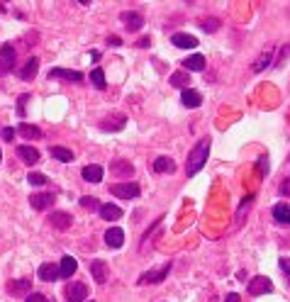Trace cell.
Returning <instances> with one entry per match:
<instances>
[{
	"label": "cell",
	"mask_w": 290,
	"mask_h": 302,
	"mask_svg": "<svg viewBox=\"0 0 290 302\" xmlns=\"http://www.w3.org/2000/svg\"><path fill=\"white\" fill-rule=\"evenodd\" d=\"M210 156V136H202L198 144L188 151V161H186V173L188 176H198L200 168L205 166V161Z\"/></svg>",
	"instance_id": "cell-1"
},
{
	"label": "cell",
	"mask_w": 290,
	"mask_h": 302,
	"mask_svg": "<svg viewBox=\"0 0 290 302\" xmlns=\"http://www.w3.org/2000/svg\"><path fill=\"white\" fill-rule=\"evenodd\" d=\"M110 193L115 195V198L132 200V198H137V195H139V185H137V183H132V180H124V183H115V185H110Z\"/></svg>",
	"instance_id": "cell-2"
},
{
	"label": "cell",
	"mask_w": 290,
	"mask_h": 302,
	"mask_svg": "<svg viewBox=\"0 0 290 302\" xmlns=\"http://www.w3.org/2000/svg\"><path fill=\"white\" fill-rule=\"evenodd\" d=\"M273 290V283L268 278H263V276H256V278H251L249 280V285H246V292L249 295H266V292H271Z\"/></svg>",
	"instance_id": "cell-3"
},
{
	"label": "cell",
	"mask_w": 290,
	"mask_h": 302,
	"mask_svg": "<svg viewBox=\"0 0 290 302\" xmlns=\"http://www.w3.org/2000/svg\"><path fill=\"white\" fill-rule=\"evenodd\" d=\"M12 68H15V49H12V44H3V49H0V76L10 73Z\"/></svg>",
	"instance_id": "cell-4"
},
{
	"label": "cell",
	"mask_w": 290,
	"mask_h": 302,
	"mask_svg": "<svg viewBox=\"0 0 290 302\" xmlns=\"http://www.w3.org/2000/svg\"><path fill=\"white\" fill-rule=\"evenodd\" d=\"M88 297V288L83 283H68L66 285V302H83Z\"/></svg>",
	"instance_id": "cell-5"
},
{
	"label": "cell",
	"mask_w": 290,
	"mask_h": 302,
	"mask_svg": "<svg viewBox=\"0 0 290 302\" xmlns=\"http://www.w3.org/2000/svg\"><path fill=\"white\" fill-rule=\"evenodd\" d=\"M120 20L124 22V27H127L129 32H139V30H142V24H144V17H142L139 12H129V10L120 12Z\"/></svg>",
	"instance_id": "cell-6"
},
{
	"label": "cell",
	"mask_w": 290,
	"mask_h": 302,
	"mask_svg": "<svg viewBox=\"0 0 290 302\" xmlns=\"http://www.w3.org/2000/svg\"><path fill=\"white\" fill-rule=\"evenodd\" d=\"M90 276L95 278V283H105V280L110 278V270H108V263L100 261V258H95V261H90Z\"/></svg>",
	"instance_id": "cell-7"
},
{
	"label": "cell",
	"mask_w": 290,
	"mask_h": 302,
	"mask_svg": "<svg viewBox=\"0 0 290 302\" xmlns=\"http://www.w3.org/2000/svg\"><path fill=\"white\" fill-rule=\"evenodd\" d=\"M124 122H127V117L120 115V112H115V115H110V117L102 120L100 129H105V132H120V129H124Z\"/></svg>",
	"instance_id": "cell-8"
},
{
	"label": "cell",
	"mask_w": 290,
	"mask_h": 302,
	"mask_svg": "<svg viewBox=\"0 0 290 302\" xmlns=\"http://www.w3.org/2000/svg\"><path fill=\"white\" fill-rule=\"evenodd\" d=\"M8 290H10L12 295H17V297H27V295L32 292V280L30 278L12 280V283H8Z\"/></svg>",
	"instance_id": "cell-9"
},
{
	"label": "cell",
	"mask_w": 290,
	"mask_h": 302,
	"mask_svg": "<svg viewBox=\"0 0 290 302\" xmlns=\"http://www.w3.org/2000/svg\"><path fill=\"white\" fill-rule=\"evenodd\" d=\"M168 270H171V263H164L159 270H146L144 276L139 278V285H144V283H161L168 276Z\"/></svg>",
	"instance_id": "cell-10"
},
{
	"label": "cell",
	"mask_w": 290,
	"mask_h": 302,
	"mask_svg": "<svg viewBox=\"0 0 290 302\" xmlns=\"http://www.w3.org/2000/svg\"><path fill=\"white\" fill-rule=\"evenodd\" d=\"M171 44L178 46V49H195L198 46V39L193 34H186V32H176L171 37Z\"/></svg>",
	"instance_id": "cell-11"
},
{
	"label": "cell",
	"mask_w": 290,
	"mask_h": 302,
	"mask_svg": "<svg viewBox=\"0 0 290 302\" xmlns=\"http://www.w3.org/2000/svg\"><path fill=\"white\" fill-rule=\"evenodd\" d=\"M30 205L34 210H46L54 205V195L51 193H34V195H30Z\"/></svg>",
	"instance_id": "cell-12"
},
{
	"label": "cell",
	"mask_w": 290,
	"mask_h": 302,
	"mask_svg": "<svg viewBox=\"0 0 290 302\" xmlns=\"http://www.w3.org/2000/svg\"><path fill=\"white\" fill-rule=\"evenodd\" d=\"M110 173L117 176V178H129L134 173V166L129 161H122V158H120V161H112L110 163Z\"/></svg>",
	"instance_id": "cell-13"
},
{
	"label": "cell",
	"mask_w": 290,
	"mask_h": 302,
	"mask_svg": "<svg viewBox=\"0 0 290 302\" xmlns=\"http://www.w3.org/2000/svg\"><path fill=\"white\" fill-rule=\"evenodd\" d=\"M105 244L110 249H120L124 244V232L120 227H110V229L105 232Z\"/></svg>",
	"instance_id": "cell-14"
},
{
	"label": "cell",
	"mask_w": 290,
	"mask_h": 302,
	"mask_svg": "<svg viewBox=\"0 0 290 302\" xmlns=\"http://www.w3.org/2000/svg\"><path fill=\"white\" fill-rule=\"evenodd\" d=\"M51 78H64V80L81 83V80H83V73H81V71H66V68H51V71H49V80Z\"/></svg>",
	"instance_id": "cell-15"
},
{
	"label": "cell",
	"mask_w": 290,
	"mask_h": 302,
	"mask_svg": "<svg viewBox=\"0 0 290 302\" xmlns=\"http://www.w3.org/2000/svg\"><path fill=\"white\" fill-rule=\"evenodd\" d=\"M180 102H183L186 107H190V110H195V107H200V102H202L200 90L186 88V90H183V95H180Z\"/></svg>",
	"instance_id": "cell-16"
},
{
	"label": "cell",
	"mask_w": 290,
	"mask_h": 302,
	"mask_svg": "<svg viewBox=\"0 0 290 302\" xmlns=\"http://www.w3.org/2000/svg\"><path fill=\"white\" fill-rule=\"evenodd\" d=\"M17 156L22 158V163H27V166L39 163V151L34 146H17Z\"/></svg>",
	"instance_id": "cell-17"
},
{
	"label": "cell",
	"mask_w": 290,
	"mask_h": 302,
	"mask_svg": "<svg viewBox=\"0 0 290 302\" xmlns=\"http://www.w3.org/2000/svg\"><path fill=\"white\" fill-rule=\"evenodd\" d=\"M37 71H39V59H27L24 61V66H22V71H20V78L22 80H32L34 76H37Z\"/></svg>",
	"instance_id": "cell-18"
},
{
	"label": "cell",
	"mask_w": 290,
	"mask_h": 302,
	"mask_svg": "<svg viewBox=\"0 0 290 302\" xmlns=\"http://www.w3.org/2000/svg\"><path fill=\"white\" fill-rule=\"evenodd\" d=\"M49 222H51V227H54V229H61V232H64V229H68V227H71V222H73V219H71V214H66V212H51Z\"/></svg>",
	"instance_id": "cell-19"
},
{
	"label": "cell",
	"mask_w": 290,
	"mask_h": 302,
	"mask_svg": "<svg viewBox=\"0 0 290 302\" xmlns=\"http://www.w3.org/2000/svg\"><path fill=\"white\" fill-rule=\"evenodd\" d=\"M39 278L46 280V283H51V280H59V278H61V273H59V266H54V263H42V266H39Z\"/></svg>",
	"instance_id": "cell-20"
},
{
	"label": "cell",
	"mask_w": 290,
	"mask_h": 302,
	"mask_svg": "<svg viewBox=\"0 0 290 302\" xmlns=\"http://www.w3.org/2000/svg\"><path fill=\"white\" fill-rule=\"evenodd\" d=\"M98 212H100V217L102 219H108V222H115V219L122 217V210H120L117 205H110V202H108V205H100Z\"/></svg>",
	"instance_id": "cell-21"
},
{
	"label": "cell",
	"mask_w": 290,
	"mask_h": 302,
	"mask_svg": "<svg viewBox=\"0 0 290 302\" xmlns=\"http://www.w3.org/2000/svg\"><path fill=\"white\" fill-rule=\"evenodd\" d=\"M205 68V56L202 54H193V56H188L186 61H183V71H202Z\"/></svg>",
	"instance_id": "cell-22"
},
{
	"label": "cell",
	"mask_w": 290,
	"mask_h": 302,
	"mask_svg": "<svg viewBox=\"0 0 290 302\" xmlns=\"http://www.w3.org/2000/svg\"><path fill=\"white\" fill-rule=\"evenodd\" d=\"M154 171H156V173H173V171H176V161L171 156H159L156 161H154Z\"/></svg>",
	"instance_id": "cell-23"
},
{
	"label": "cell",
	"mask_w": 290,
	"mask_h": 302,
	"mask_svg": "<svg viewBox=\"0 0 290 302\" xmlns=\"http://www.w3.org/2000/svg\"><path fill=\"white\" fill-rule=\"evenodd\" d=\"M273 219L280 224H290V205L288 202H278L273 207Z\"/></svg>",
	"instance_id": "cell-24"
},
{
	"label": "cell",
	"mask_w": 290,
	"mask_h": 302,
	"mask_svg": "<svg viewBox=\"0 0 290 302\" xmlns=\"http://www.w3.org/2000/svg\"><path fill=\"white\" fill-rule=\"evenodd\" d=\"M76 268H78L76 258H71V256H64V258H61V268H59L61 278H71V276L76 273Z\"/></svg>",
	"instance_id": "cell-25"
},
{
	"label": "cell",
	"mask_w": 290,
	"mask_h": 302,
	"mask_svg": "<svg viewBox=\"0 0 290 302\" xmlns=\"http://www.w3.org/2000/svg\"><path fill=\"white\" fill-rule=\"evenodd\" d=\"M168 83L173 86V88H188V83H190V76H188V71H176V73H171V78H168Z\"/></svg>",
	"instance_id": "cell-26"
},
{
	"label": "cell",
	"mask_w": 290,
	"mask_h": 302,
	"mask_svg": "<svg viewBox=\"0 0 290 302\" xmlns=\"http://www.w3.org/2000/svg\"><path fill=\"white\" fill-rule=\"evenodd\" d=\"M83 180H88V183H100L102 180V166H86L83 168Z\"/></svg>",
	"instance_id": "cell-27"
},
{
	"label": "cell",
	"mask_w": 290,
	"mask_h": 302,
	"mask_svg": "<svg viewBox=\"0 0 290 302\" xmlns=\"http://www.w3.org/2000/svg\"><path fill=\"white\" fill-rule=\"evenodd\" d=\"M51 156H54L56 161L71 163V161H73V151H71V149H64V146H51Z\"/></svg>",
	"instance_id": "cell-28"
},
{
	"label": "cell",
	"mask_w": 290,
	"mask_h": 302,
	"mask_svg": "<svg viewBox=\"0 0 290 302\" xmlns=\"http://www.w3.org/2000/svg\"><path fill=\"white\" fill-rule=\"evenodd\" d=\"M90 83L98 90L108 88V83H105V71H102V68H93V71H90Z\"/></svg>",
	"instance_id": "cell-29"
},
{
	"label": "cell",
	"mask_w": 290,
	"mask_h": 302,
	"mask_svg": "<svg viewBox=\"0 0 290 302\" xmlns=\"http://www.w3.org/2000/svg\"><path fill=\"white\" fill-rule=\"evenodd\" d=\"M20 134H22L24 139H42V129L34 127V124H22V127H20Z\"/></svg>",
	"instance_id": "cell-30"
},
{
	"label": "cell",
	"mask_w": 290,
	"mask_h": 302,
	"mask_svg": "<svg viewBox=\"0 0 290 302\" xmlns=\"http://www.w3.org/2000/svg\"><path fill=\"white\" fill-rule=\"evenodd\" d=\"M271 59H273V51H263V54H261L256 61H254V66H251V68H254V71L258 73V71H263V68L271 64Z\"/></svg>",
	"instance_id": "cell-31"
},
{
	"label": "cell",
	"mask_w": 290,
	"mask_h": 302,
	"mask_svg": "<svg viewBox=\"0 0 290 302\" xmlns=\"http://www.w3.org/2000/svg\"><path fill=\"white\" fill-rule=\"evenodd\" d=\"M81 207H86L90 212H98L100 210V202H98V198H93V195H83L81 198Z\"/></svg>",
	"instance_id": "cell-32"
},
{
	"label": "cell",
	"mask_w": 290,
	"mask_h": 302,
	"mask_svg": "<svg viewBox=\"0 0 290 302\" xmlns=\"http://www.w3.org/2000/svg\"><path fill=\"white\" fill-rule=\"evenodd\" d=\"M200 27L205 32H217V30H220V20H217V17H202Z\"/></svg>",
	"instance_id": "cell-33"
},
{
	"label": "cell",
	"mask_w": 290,
	"mask_h": 302,
	"mask_svg": "<svg viewBox=\"0 0 290 302\" xmlns=\"http://www.w3.org/2000/svg\"><path fill=\"white\" fill-rule=\"evenodd\" d=\"M27 183H30V185H44L46 176L44 173H30V176H27Z\"/></svg>",
	"instance_id": "cell-34"
},
{
	"label": "cell",
	"mask_w": 290,
	"mask_h": 302,
	"mask_svg": "<svg viewBox=\"0 0 290 302\" xmlns=\"http://www.w3.org/2000/svg\"><path fill=\"white\" fill-rule=\"evenodd\" d=\"M27 100H30V95H20V102H17V115H20V117L24 115V102Z\"/></svg>",
	"instance_id": "cell-35"
},
{
	"label": "cell",
	"mask_w": 290,
	"mask_h": 302,
	"mask_svg": "<svg viewBox=\"0 0 290 302\" xmlns=\"http://www.w3.org/2000/svg\"><path fill=\"white\" fill-rule=\"evenodd\" d=\"M27 302H46V297L42 292H32V295H27Z\"/></svg>",
	"instance_id": "cell-36"
},
{
	"label": "cell",
	"mask_w": 290,
	"mask_h": 302,
	"mask_svg": "<svg viewBox=\"0 0 290 302\" xmlns=\"http://www.w3.org/2000/svg\"><path fill=\"white\" fill-rule=\"evenodd\" d=\"M258 173H268V158H258Z\"/></svg>",
	"instance_id": "cell-37"
},
{
	"label": "cell",
	"mask_w": 290,
	"mask_h": 302,
	"mask_svg": "<svg viewBox=\"0 0 290 302\" xmlns=\"http://www.w3.org/2000/svg\"><path fill=\"white\" fill-rule=\"evenodd\" d=\"M12 136H15V129L5 127V129H3V139H5V142H12Z\"/></svg>",
	"instance_id": "cell-38"
},
{
	"label": "cell",
	"mask_w": 290,
	"mask_h": 302,
	"mask_svg": "<svg viewBox=\"0 0 290 302\" xmlns=\"http://www.w3.org/2000/svg\"><path fill=\"white\" fill-rule=\"evenodd\" d=\"M108 44H110V46H122V39L112 34V37H108Z\"/></svg>",
	"instance_id": "cell-39"
},
{
	"label": "cell",
	"mask_w": 290,
	"mask_h": 302,
	"mask_svg": "<svg viewBox=\"0 0 290 302\" xmlns=\"http://www.w3.org/2000/svg\"><path fill=\"white\" fill-rule=\"evenodd\" d=\"M280 268H283L290 276V258H280Z\"/></svg>",
	"instance_id": "cell-40"
},
{
	"label": "cell",
	"mask_w": 290,
	"mask_h": 302,
	"mask_svg": "<svg viewBox=\"0 0 290 302\" xmlns=\"http://www.w3.org/2000/svg\"><path fill=\"white\" fill-rule=\"evenodd\" d=\"M149 44H151V39H149V37H142V39L137 42V46H142V49H146Z\"/></svg>",
	"instance_id": "cell-41"
},
{
	"label": "cell",
	"mask_w": 290,
	"mask_h": 302,
	"mask_svg": "<svg viewBox=\"0 0 290 302\" xmlns=\"http://www.w3.org/2000/svg\"><path fill=\"white\" fill-rule=\"evenodd\" d=\"M280 193H283V195H290V180H285V183L280 185Z\"/></svg>",
	"instance_id": "cell-42"
},
{
	"label": "cell",
	"mask_w": 290,
	"mask_h": 302,
	"mask_svg": "<svg viewBox=\"0 0 290 302\" xmlns=\"http://www.w3.org/2000/svg\"><path fill=\"white\" fill-rule=\"evenodd\" d=\"M224 302H239V295H236V292H229V295L224 297Z\"/></svg>",
	"instance_id": "cell-43"
},
{
	"label": "cell",
	"mask_w": 290,
	"mask_h": 302,
	"mask_svg": "<svg viewBox=\"0 0 290 302\" xmlns=\"http://www.w3.org/2000/svg\"><path fill=\"white\" fill-rule=\"evenodd\" d=\"M0 12H5V3H0Z\"/></svg>",
	"instance_id": "cell-44"
},
{
	"label": "cell",
	"mask_w": 290,
	"mask_h": 302,
	"mask_svg": "<svg viewBox=\"0 0 290 302\" xmlns=\"http://www.w3.org/2000/svg\"><path fill=\"white\" fill-rule=\"evenodd\" d=\"M0 158H3V151H0Z\"/></svg>",
	"instance_id": "cell-45"
},
{
	"label": "cell",
	"mask_w": 290,
	"mask_h": 302,
	"mask_svg": "<svg viewBox=\"0 0 290 302\" xmlns=\"http://www.w3.org/2000/svg\"><path fill=\"white\" fill-rule=\"evenodd\" d=\"M90 302H93V300H90Z\"/></svg>",
	"instance_id": "cell-46"
}]
</instances>
